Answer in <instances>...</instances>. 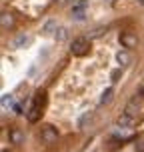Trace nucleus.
<instances>
[{"instance_id":"obj_1","label":"nucleus","mask_w":144,"mask_h":152,"mask_svg":"<svg viewBox=\"0 0 144 152\" xmlns=\"http://www.w3.org/2000/svg\"><path fill=\"white\" fill-rule=\"evenodd\" d=\"M42 104H44V92L40 90V92H36V96H34V100H32L30 108H28V112H26V118H28L30 122H36L38 118H40Z\"/></svg>"},{"instance_id":"obj_2","label":"nucleus","mask_w":144,"mask_h":152,"mask_svg":"<svg viewBox=\"0 0 144 152\" xmlns=\"http://www.w3.org/2000/svg\"><path fill=\"white\" fill-rule=\"evenodd\" d=\"M88 48H90V44H88V38H76L74 42H72V46H70V50H72V54L74 56H84V54L88 52Z\"/></svg>"},{"instance_id":"obj_3","label":"nucleus","mask_w":144,"mask_h":152,"mask_svg":"<svg viewBox=\"0 0 144 152\" xmlns=\"http://www.w3.org/2000/svg\"><path fill=\"white\" fill-rule=\"evenodd\" d=\"M40 138H42V142L44 144H54V142H58V130L50 126V124H46L42 132H40Z\"/></svg>"},{"instance_id":"obj_4","label":"nucleus","mask_w":144,"mask_h":152,"mask_svg":"<svg viewBox=\"0 0 144 152\" xmlns=\"http://www.w3.org/2000/svg\"><path fill=\"white\" fill-rule=\"evenodd\" d=\"M72 16L76 20H82L86 16V0H76L74 6H72Z\"/></svg>"},{"instance_id":"obj_5","label":"nucleus","mask_w":144,"mask_h":152,"mask_svg":"<svg viewBox=\"0 0 144 152\" xmlns=\"http://www.w3.org/2000/svg\"><path fill=\"white\" fill-rule=\"evenodd\" d=\"M134 124H136V118H132V116H128L126 112L118 116V126H120V128H132Z\"/></svg>"},{"instance_id":"obj_6","label":"nucleus","mask_w":144,"mask_h":152,"mask_svg":"<svg viewBox=\"0 0 144 152\" xmlns=\"http://www.w3.org/2000/svg\"><path fill=\"white\" fill-rule=\"evenodd\" d=\"M120 42L126 46V48H132L138 40H136V36H134V34H130V32H122V34H120Z\"/></svg>"},{"instance_id":"obj_7","label":"nucleus","mask_w":144,"mask_h":152,"mask_svg":"<svg viewBox=\"0 0 144 152\" xmlns=\"http://www.w3.org/2000/svg\"><path fill=\"white\" fill-rule=\"evenodd\" d=\"M28 40H30V38L26 36V34H18V36L12 40V46H14V48H22L24 44H28Z\"/></svg>"},{"instance_id":"obj_8","label":"nucleus","mask_w":144,"mask_h":152,"mask_svg":"<svg viewBox=\"0 0 144 152\" xmlns=\"http://www.w3.org/2000/svg\"><path fill=\"white\" fill-rule=\"evenodd\" d=\"M116 60H118V64H120V66H126V64L130 62V54L126 52V50H122V52L116 54Z\"/></svg>"},{"instance_id":"obj_9","label":"nucleus","mask_w":144,"mask_h":152,"mask_svg":"<svg viewBox=\"0 0 144 152\" xmlns=\"http://www.w3.org/2000/svg\"><path fill=\"white\" fill-rule=\"evenodd\" d=\"M12 22H14V20H12V16L8 14V12H2V26H4V28H10Z\"/></svg>"},{"instance_id":"obj_10","label":"nucleus","mask_w":144,"mask_h":152,"mask_svg":"<svg viewBox=\"0 0 144 152\" xmlns=\"http://www.w3.org/2000/svg\"><path fill=\"white\" fill-rule=\"evenodd\" d=\"M54 36H56V40H58V42H64V40H66V36H68V32H66V28H58Z\"/></svg>"},{"instance_id":"obj_11","label":"nucleus","mask_w":144,"mask_h":152,"mask_svg":"<svg viewBox=\"0 0 144 152\" xmlns=\"http://www.w3.org/2000/svg\"><path fill=\"white\" fill-rule=\"evenodd\" d=\"M10 138H12V142H14V144H20V142H22V132L12 130V132H10Z\"/></svg>"},{"instance_id":"obj_12","label":"nucleus","mask_w":144,"mask_h":152,"mask_svg":"<svg viewBox=\"0 0 144 152\" xmlns=\"http://www.w3.org/2000/svg\"><path fill=\"white\" fill-rule=\"evenodd\" d=\"M54 26H56V22H54V20H48V22L44 24V34H52ZM54 34H56V32H54Z\"/></svg>"},{"instance_id":"obj_13","label":"nucleus","mask_w":144,"mask_h":152,"mask_svg":"<svg viewBox=\"0 0 144 152\" xmlns=\"http://www.w3.org/2000/svg\"><path fill=\"white\" fill-rule=\"evenodd\" d=\"M110 98H112V90L108 88V90L104 92V94H102V98H100V104H106V102H108Z\"/></svg>"},{"instance_id":"obj_14","label":"nucleus","mask_w":144,"mask_h":152,"mask_svg":"<svg viewBox=\"0 0 144 152\" xmlns=\"http://www.w3.org/2000/svg\"><path fill=\"white\" fill-rule=\"evenodd\" d=\"M56 2H60V4H62V2H66V0H56Z\"/></svg>"},{"instance_id":"obj_15","label":"nucleus","mask_w":144,"mask_h":152,"mask_svg":"<svg viewBox=\"0 0 144 152\" xmlns=\"http://www.w3.org/2000/svg\"><path fill=\"white\" fill-rule=\"evenodd\" d=\"M4 152H6V150H4Z\"/></svg>"}]
</instances>
